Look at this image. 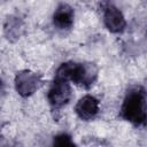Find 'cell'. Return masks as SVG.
Here are the masks:
<instances>
[{"instance_id": "6da1fadb", "label": "cell", "mask_w": 147, "mask_h": 147, "mask_svg": "<svg viewBox=\"0 0 147 147\" xmlns=\"http://www.w3.org/2000/svg\"><path fill=\"white\" fill-rule=\"evenodd\" d=\"M98 76V68L94 63H62L56 70L55 78L63 80H71L77 85L88 87L91 86Z\"/></svg>"}, {"instance_id": "7a4b0ae2", "label": "cell", "mask_w": 147, "mask_h": 147, "mask_svg": "<svg viewBox=\"0 0 147 147\" xmlns=\"http://www.w3.org/2000/svg\"><path fill=\"white\" fill-rule=\"evenodd\" d=\"M122 116L136 124L142 125L146 122V96L142 87L138 86L131 88L122 105Z\"/></svg>"}, {"instance_id": "3957f363", "label": "cell", "mask_w": 147, "mask_h": 147, "mask_svg": "<svg viewBox=\"0 0 147 147\" xmlns=\"http://www.w3.org/2000/svg\"><path fill=\"white\" fill-rule=\"evenodd\" d=\"M48 101L52 107L60 108L67 105L71 98V88L67 80L54 78V82L48 91Z\"/></svg>"}, {"instance_id": "277c9868", "label": "cell", "mask_w": 147, "mask_h": 147, "mask_svg": "<svg viewBox=\"0 0 147 147\" xmlns=\"http://www.w3.org/2000/svg\"><path fill=\"white\" fill-rule=\"evenodd\" d=\"M40 78L37 74L30 70H23L17 72L15 77V87L20 95L29 96L33 94L40 86Z\"/></svg>"}, {"instance_id": "5b68a950", "label": "cell", "mask_w": 147, "mask_h": 147, "mask_svg": "<svg viewBox=\"0 0 147 147\" xmlns=\"http://www.w3.org/2000/svg\"><path fill=\"white\" fill-rule=\"evenodd\" d=\"M103 21H105L107 29L114 33L122 32L126 25V22H125V18L122 11L113 5H108L105 8Z\"/></svg>"}, {"instance_id": "8992f818", "label": "cell", "mask_w": 147, "mask_h": 147, "mask_svg": "<svg viewBox=\"0 0 147 147\" xmlns=\"http://www.w3.org/2000/svg\"><path fill=\"white\" fill-rule=\"evenodd\" d=\"M75 110L79 118L90 121L94 118L99 111V101L92 95H85L77 102Z\"/></svg>"}, {"instance_id": "52a82bcc", "label": "cell", "mask_w": 147, "mask_h": 147, "mask_svg": "<svg viewBox=\"0 0 147 147\" xmlns=\"http://www.w3.org/2000/svg\"><path fill=\"white\" fill-rule=\"evenodd\" d=\"M53 22L54 25L61 30L69 29L74 23V9L67 3L59 5L54 13Z\"/></svg>"}, {"instance_id": "ba28073f", "label": "cell", "mask_w": 147, "mask_h": 147, "mask_svg": "<svg viewBox=\"0 0 147 147\" xmlns=\"http://www.w3.org/2000/svg\"><path fill=\"white\" fill-rule=\"evenodd\" d=\"M52 147H77L76 144L72 141L71 137L67 133L57 134L53 140Z\"/></svg>"}]
</instances>
